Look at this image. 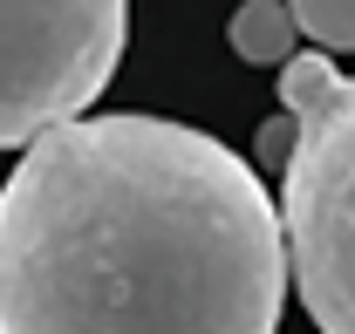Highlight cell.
Here are the masks:
<instances>
[{
  "label": "cell",
  "instance_id": "obj_1",
  "mask_svg": "<svg viewBox=\"0 0 355 334\" xmlns=\"http://www.w3.org/2000/svg\"><path fill=\"white\" fill-rule=\"evenodd\" d=\"M280 198L171 116H76L0 184V334H273Z\"/></svg>",
  "mask_w": 355,
  "mask_h": 334
},
{
  "label": "cell",
  "instance_id": "obj_2",
  "mask_svg": "<svg viewBox=\"0 0 355 334\" xmlns=\"http://www.w3.org/2000/svg\"><path fill=\"white\" fill-rule=\"evenodd\" d=\"M280 109L294 116L280 164L287 273L321 334H355V76L308 48L280 69Z\"/></svg>",
  "mask_w": 355,
  "mask_h": 334
},
{
  "label": "cell",
  "instance_id": "obj_3",
  "mask_svg": "<svg viewBox=\"0 0 355 334\" xmlns=\"http://www.w3.org/2000/svg\"><path fill=\"white\" fill-rule=\"evenodd\" d=\"M130 35V0H0V150L89 116Z\"/></svg>",
  "mask_w": 355,
  "mask_h": 334
},
{
  "label": "cell",
  "instance_id": "obj_4",
  "mask_svg": "<svg viewBox=\"0 0 355 334\" xmlns=\"http://www.w3.org/2000/svg\"><path fill=\"white\" fill-rule=\"evenodd\" d=\"M232 55L239 62H253V69H287L294 55H301V28H294V7L287 0H246L239 14H232Z\"/></svg>",
  "mask_w": 355,
  "mask_h": 334
},
{
  "label": "cell",
  "instance_id": "obj_5",
  "mask_svg": "<svg viewBox=\"0 0 355 334\" xmlns=\"http://www.w3.org/2000/svg\"><path fill=\"white\" fill-rule=\"evenodd\" d=\"M301 42H314L321 55H355V0H287Z\"/></svg>",
  "mask_w": 355,
  "mask_h": 334
},
{
  "label": "cell",
  "instance_id": "obj_6",
  "mask_svg": "<svg viewBox=\"0 0 355 334\" xmlns=\"http://www.w3.org/2000/svg\"><path fill=\"white\" fill-rule=\"evenodd\" d=\"M287 143H294V116L280 109V116L260 130V157H266V164H287Z\"/></svg>",
  "mask_w": 355,
  "mask_h": 334
}]
</instances>
